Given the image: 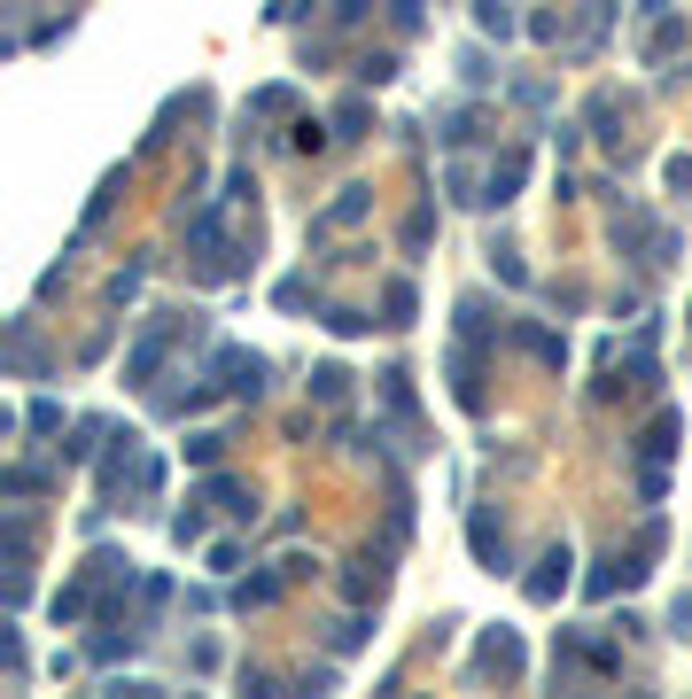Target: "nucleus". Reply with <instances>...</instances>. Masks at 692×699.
Instances as JSON below:
<instances>
[]
</instances>
